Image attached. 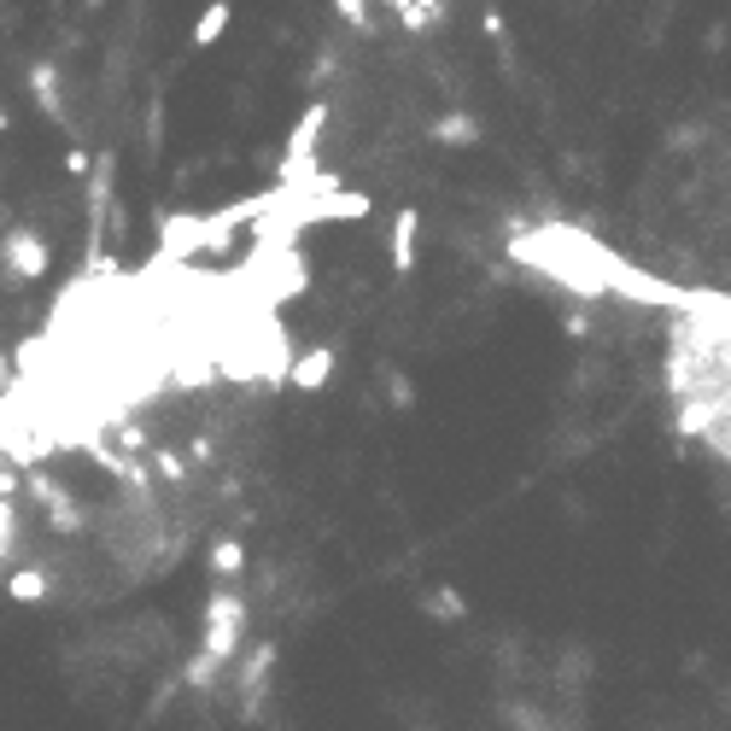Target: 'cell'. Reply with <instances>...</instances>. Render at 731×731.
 I'll list each match as a JSON object with an SVG mask.
<instances>
[{
  "instance_id": "9",
  "label": "cell",
  "mask_w": 731,
  "mask_h": 731,
  "mask_svg": "<svg viewBox=\"0 0 731 731\" xmlns=\"http://www.w3.org/2000/svg\"><path fill=\"white\" fill-rule=\"evenodd\" d=\"M7 597H12V603H42V597H47V573H42V568H19V573L7 580Z\"/></svg>"
},
{
  "instance_id": "11",
  "label": "cell",
  "mask_w": 731,
  "mask_h": 731,
  "mask_svg": "<svg viewBox=\"0 0 731 731\" xmlns=\"http://www.w3.org/2000/svg\"><path fill=\"white\" fill-rule=\"evenodd\" d=\"M217 678H223V661H211L206 650H199L188 668H182V685H188V691H211Z\"/></svg>"
},
{
  "instance_id": "17",
  "label": "cell",
  "mask_w": 731,
  "mask_h": 731,
  "mask_svg": "<svg viewBox=\"0 0 731 731\" xmlns=\"http://www.w3.org/2000/svg\"><path fill=\"white\" fill-rule=\"evenodd\" d=\"M89 7H100V0H89Z\"/></svg>"
},
{
  "instance_id": "16",
  "label": "cell",
  "mask_w": 731,
  "mask_h": 731,
  "mask_svg": "<svg viewBox=\"0 0 731 731\" xmlns=\"http://www.w3.org/2000/svg\"><path fill=\"white\" fill-rule=\"evenodd\" d=\"M7 129H12V124H7V112H0V135H7Z\"/></svg>"
},
{
  "instance_id": "15",
  "label": "cell",
  "mask_w": 731,
  "mask_h": 731,
  "mask_svg": "<svg viewBox=\"0 0 731 731\" xmlns=\"http://www.w3.org/2000/svg\"><path fill=\"white\" fill-rule=\"evenodd\" d=\"M12 381V357H0V386H7Z\"/></svg>"
},
{
  "instance_id": "7",
  "label": "cell",
  "mask_w": 731,
  "mask_h": 731,
  "mask_svg": "<svg viewBox=\"0 0 731 731\" xmlns=\"http://www.w3.org/2000/svg\"><path fill=\"white\" fill-rule=\"evenodd\" d=\"M241 568H246V544L241 538H217L211 544V573H217V580H234Z\"/></svg>"
},
{
  "instance_id": "2",
  "label": "cell",
  "mask_w": 731,
  "mask_h": 731,
  "mask_svg": "<svg viewBox=\"0 0 731 731\" xmlns=\"http://www.w3.org/2000/svg\"><path fill=\"white\" fill-rule=\"evenodd\" d=\"M0 264H7L19 281H42L47 269H54V252H47V241L30 223H12L0 234Z\"/></svg>"
},
{
  "instance_id": "10",
  "label": "cell",
  "mask_w": 731,
  "mask_h": 731,
  "mask_svg": "<svg viewBox=\"0 0 731 731\" xmlns=\"http://www.w3.org/2000/svg\"><path fill=\"white\" fill-rule=\"evenodd\" d=\"M433 141H451V147H468V141H480V124L463 112H451V117H439L433 124Z\"/></svg>"
},
{
  "instance_id": "5",
  "label": "cell",
  "mask_w": 731,
  "mask_h": 731,
  "mask_svg": "<svg viewBox=\"0 0 731 731\" xmlns=\"http://www.w3.org/2000/svg\"><path fill=\"white\" fill-rule=\"evenodd\" d=\"M416 234H421V217L398 211L393 217V269H398V276H410V269H416Z\"/></svg>"
},
{
  "instance_id": "12",
  "label": "cell",
  "mask_w": 731,
  "mask_h": 731,
  "mask_svg": "<svg viewBox=\"0 0 731 731\" xmlns=\"http://www.w3.org/2000/svg\"><path fill=\"white\" fill-rule=\"evenodd\" d=\"M19 486H24V474H19V463H12L7 451H0V498H19Z\"/></svg>"
},
{
  "instance_id": "8",
  "label": "cell",
  "mask_w": 731,
  "mask_h": 731,
  "mask_svg": "<svg viewBox=\"0 0 731 731\" xmlns=\"http://www.w3.org/2000/svg\"><path fill=\"white\" fill-rule=\"evenodd\" d=\"M229 19H234V12H229V0H211V7L199 12V24H194V47H211V42L229 30Z\"/></svg>"
},
{
  "instance_id": "4",
  "label": "cell",
  "mask_w": 731,
  "mask_h": 731,
  "mask_svg": "<svg viewBox=\"0 0 731 731\" xmlns=\"http://www.w3.org/2000/svg\"><path fill=\"white\" fill-rule=\"evenodd\" d=\"M334 375V351L328 346H311V351H299L293 363H287V381L299 386V393H322Z\"/></svg>"
},
{
  "instance_id": "14",
  "label": "cell",
  "mask_w": 731,
  "mask_h": 731,
  "mask_svg": "<svg viewBox=\"0 0 731 731\" xmlns=\"http://www.w3.org/2000/svg\"><path fill=\"white\" fill-rule=\"evenodd\" d=\"M65 170H71V176L82 182V176H89V170H94V159H89V152H82V147H71V152H65Z\"/></svg>"
},
{
  "instance_id": "1",
  "label": "cell",
  "mask_w": 731,
  "mask_h": 731,
  "mask_svg": "<svg viewBox=\"0 0 731 731\" xmlns=\"http://www.w3.org/2000/svg\"><path fill=\"white\" fill-rule=\"evenodd\" d=\"M199 650H206L211 661H229L246 650V597L241 591H211V603H206V633H199Z\"/></svg>"
},
{
  "instance_id": "6",
  "label": "cell",
  "mask_w": 731,
  "mask_h": 731,
  "mask_svg": "<svg viewBox=\"0 0 731 731\" xmlns=\"http://www.w3.org/2000/svg\"><path fill=\"white\" fill-rule=\"evenodd\" d=\"M30 94L42 100V112L54 117V124H65V100H59V71L54 65H36V71H30Z\"/></svg>"
},
{
  "instance_id": "3",
  "label": "cell",
  "mask_w": 731,
  "mask_h": 731,
  "mask_svg": "<svg viewBox=\"0 0 731 731\" xmlns=\"http://www.w3.org/2000/svg\"><path fill=\"white\" fill-rule=\"evenodd\" d=\"M322 129H328V106L316 100V106L299 117V129L287 135V147H281V176H299V170H304V159H311V147L322 141Z\"/></svg>"
},
{
  "instance_id": "13",
  "label": "cell",
  "mask_w": 731,
  "mask_h": 731,
  "mask_svg": "<svg viewBox=\"0 0 731 731\" xmlns=\"http://www.w3.org/2000/svg\"><path fill=\"white\" fill-rule=\"evenodd\" d=\"M339 7V19H346L351 30H369V0H334Z\"/></svg>"
}]
</instances>
